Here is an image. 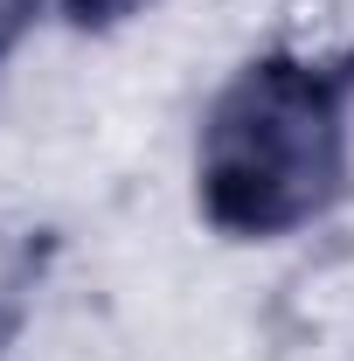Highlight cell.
<instances>
[{"label": "cell", "instance_id": "1", "mask_svg": "<svg viewBox=\"0 0 354 361\" xmlns=\"http://www.w3.org/2000/svg\"><path fill=\"white\" fill-rule=\"evenodd\" d=\"M354 195V49L271 42L195 126V216L222 243H285Z\"/></svg>", "mask_w": 354, "mask_h": 361}, {"label": "cell", "instance_id": "2", "mask_svg": "<svg viewBox=\"0 0 354 361\" xmlns=\"http://www.w3.org/2000/svg\"><path fill=\"white\" fill-rule=\"evenodd\" d=\"M49 0H0V70L21 56V42L35 35V21H42Z\"/></svg>", "mask_w": 354, "mask_h": 361}, {"label": "cell", "instance_id": "3", "mask_svg": "<svg viewBox=\"0 0 354 361\" xmlns=\"http://www.w3.org/2000/svg\"><path fill=\"white\" fill-rule=\"evenodd\" d=\"M56 7H63V14L77 21V28H97V35H104V28H118V21L146 14L153 0H56Z\"/></svg>", "mask_w": 354, "mask_h": 361}]
</instances>
